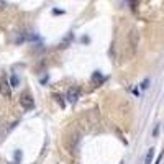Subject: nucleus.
<instances>
[{
	"instance_id": "obj_1",
	"label": "nucleus",
	"mask_w": 164,
	"mask_h": 164,
	"mask_svg": "<svg viewBox=\"0 0 164 164\" xmlns=\"http://www.w3.org/2000/svg\"><path fill=\"white\" fill-rule=\"evenodd\" d=\"M20 104H22V107L25 108V110H31L33 107H35V102H33V97H30L28 94H25V95L20 99Z\"/></svg>"
},
{
	"instance_id": "obj_2",
	"label": "nucleus",
	"mask_w": 164,
	"mask_h": 164,
	"mask_svg": "<svg viewBox=\"0 0 164 164\" xmlns=\"http://www.w3.org/2000/svg\"><path fill=\"white\" fill-rule=\"evenodd\" d=\"M138 41H139L138 31H136V30H131V31H130V44H131L133 49H135V48L138 46Z\"/></svg>"
},
{
	"instance_id": "obj_3",
	"label": "nucleus",
	"mask_w": 164,
	"mask_h": 164,
	"mask_svg": "<svg viewBox=\"0 0 164 164\" xmlns=\"http://www.w3.org/2000/svg\"><path fill=\"white\" fill-rule=\"evenodd\" d=\"M0 92H2V95H10V87H8V82L5 81V77L0 79Z\"/></svg>"
},
{
	"instance_id": "obj_4",
	"label": "nucleus",
	"mask_w": 164,
	"mask_h": 164,
	"mask_svg": "<svg viewBox=\"0 0 164 164\" xmlns=\"http://www.w3.org/2000/svg\"><path fill=\"white\" fill-rule=\"evenodd\" d=\"M67 99H69V102H77V99H79V90L77 89H71L67 92Z\"/></svg>"
},
{
	"instance_id": "obj_5",
	"label": "nucleus",
	"mask_w": 164,
	"mask_h": 164,
	"mask_svg": "<svg viewBox=\"0 0 164 164\" xmlns=\"http://www.w3.org/2000/svg\"><path fill=\"white\" fill-rule=\"evenodd\" d=\"M153 157H154V149H149L146 154V159H144V164H151L153 163Z\"/></svg>"
},
{
	"instance_id": "obj_6",
	"label": "nucleus",
	"mask_w": 164,
	"mask_h": 164,
	"mask_svg": "<svg viewBox=\"0 0 164 164\" xmlns=\"http://www.w3.org/2000/svg\"><path fill=\"white\" fill-rule=\"evenodd\" d=\"M18 86V79L17 75H12V87H17Z\"/></svg>"
},
{
	"instance_id": "obj_7",
	"label": "nucleus",
	"mask_w": 164,
	"mask_h": 164,
	"mask_svg": "<svg viewBox=\"0 0 164 164\" xmlns=\"http://www.w3.org/2000/svg\"><path fill=\"white\" fill-rule=\"evenodd\" d=\"M5 8H7V4H5L4 0H0V12H2V10H5Z\"/></svg>"
},
{
	"instance_id": "obj_8",
	"label": "nucleus",
	"mask_w": 164,
	"mask_h": 164,
	"mask_svg": "<svg viewBox=\"0 0 164 164\" xmlns=\"http://www.w3.org/2000/svg\"><path fill=\"white\" fill-rule=\"evenodd\" d=\"M148 84H149V81H143V84H141V89H148Z\"/></svg>"
},
{
	"instance_id": "obj_9",
	"label": "nucleus",
	"mask_w": 164,
	"mask_h": 164,
	"mask_svg": "<svg viewBox=\"0 0 164 164\" xmlns=\"http://www.w3.org/2000/svg\"><path fill=\"white\" fill-rule=\"evenodd\" d=\"M161 159H163V153H161V156H159V157H157V161H156V164H159V163H161Z\"/></svg>"
}]
</instances>
